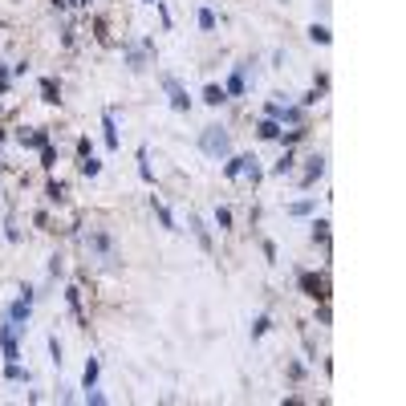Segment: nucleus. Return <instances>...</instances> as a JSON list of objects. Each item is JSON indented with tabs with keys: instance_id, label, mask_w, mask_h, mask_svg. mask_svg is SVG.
Masks as SVG:
<instances>
[{
	"instance_id": "nucleus-1",
	"label": "nucleus",
	"mask_w": 406,
	"mask_h": 406,
	"mask_svg": "<svg viewBox=\"0 0 406 406\" xmlns=\"http://www.w3.org/2000/svg\"><path fill=\"white\" fill-rule=\"evenodd\" d=\"M199 146H203V154H211V159H224V154L232 150V138H228L224 126H207L199 134Z\"/></svg>"
},
{
	"instance_id": "nucleus-2",
	"label": "nucleus",
	"mask_w": 406,
	"mask_h": 406,
	"mask_svg": "<svg viewBox=\"0 0 406 406\" xmlns=\"http://www.w3.org/2000/svg\"><path fill=\"white\" fill-rule=\"evenodd\" d=\"M163 85H167V93H171V106H175V110H187V106H191V98L183 93V85H179V81H175L171 73L163 77Z\"/></svg>"
},
{
	"instance_id": "nucleus-3",
	"label": "nucleus",
	"mask_w": 406,
	"mask_h": 406,
	"mask_svg": "<svg viewBox=\"0 0 406 406\" xmlns=\"http://www.w3.org/2000/svg\"><path fill=\"white\" fill-rule=\"evenodd\" d=\"M301 289H305L309 297H329V293H325V280L313 276V272H301Z\"/></svg>"
},
{
	"instance_id": "nucleus-4",
	"label": "nucleus",
	"mask_w": 406,
	"mask_h": 406,
	"mask_svg": "<svg viewBox=\"0 0 406 406\" xmlns=\"http://www.w3.org/2000/svg\"><path fill=\"white\" fill-rule=\"evenodd\" d=\"M126 57H130V69H146V57H150V45H138V49H130Z\"/></svg>"
},
{
	"instance_id": "nucleus-5",
	"label": "nucleus",
	"mask_w": 406,
	"mask_h": 406,
	"mask_svg": "<svg viewBox=\"0 0 406 406\" xmlns=\"http://www.w3.org/2000/svg\"><path fill=\"white\" fill-rule=\"evenodd\" d=\"M203 102H207V106H224V102H228V93H224L220 85H207V89H203Z\"/></svg>"
},
{
	"instance_id": "nucleus-6",
	"label": "nucleus",
	"mask_w": 406,
	"mask_h": 406,
	"mask_svg": "<svg viewBox=\"0 0 406 406\" xmlns=\"http://www.w3.org/2000/svg\"><path fill=\"white\" fill-rule=\"evenodd\" d=\"M8 321H16V325H24V321H28V301H16V305L8 309Z\"/></svg>"
},
{
	"instance_id": "nucleus-7",
	"label": "nucleus",
	"mask_w": 406,
	"mask_h": 406,
	"mask_svg": "<svg viewBox=\"0 0 406 406\" xmlns=\"http://www.w3.org/2000/svg\"><path fill=\"white\" fill-rule=\"evenodd\" d=\"M20 142H24V146H45V142H49V134H45V130H28V134L20 130Z\"/></svg>"
},
{
	"instance_id": "nucleus-8",
	"label": "nucleus",
	"mask_w": 406,
	"mask_h": 406,
	"mask_svg": "<svg viewBox=\"0 0 406 406\" xmlns=\"http://www.w3.org/2000/svg\"><path fill=\"white\" fill-rule=\"evenodd\" d=\"M106 146H118V130H114V114H106Z\"/></svg>"
},
{
	"instance_id": "nucleus-9",
	"label": "nucleus",
	"mask_w": 406,
	"mask_h": 406,
	"mask_svg": "<svg viewBox=\"0 0 406 406\" xmlns=\"http://www.w3.org/2000/svg\"><path fill=\"white\" fill-rule=\"evenodd\" d=\"M85 386H93V382H98V358H89L85 362V378H81Z\"/></svg>"
},
{
	"instance_id": "nucleus-10",
	"label": "nucleus",
	"mask_w": 406,
	"mask_h": 406,
	"mask_svg": "<svg viewBox=\"0 0 406 406\" xmlns=\"http://www.w3.org/2000/svg\"><path fill=\"white\" fill-rule=\"evenodd\" d=\"M8 378H12V382H28V378H33V374H28V370H20L16 362H8Z\"/></svg>"
},
{
	"instance_id": "nucleus-11",
	"label": "nucleus",
	"mask_w": 406,
	"mask_h": 406,
	"mask_svg": "<svg viewBox=\"0 0 406 406\" xmlns=\"http://www.w3.org/2000/svg\"><path fill=\"white\" fill-rule=\"evenodd\" d=\"M98 171H102V163L93 159V154H85V159H81V175H98Z\"/></svg>"
},
{
	"instance_id": "nucleus-12",
	"label": "nucleus",
	"mask_w": 406,
	"mask_h": 406,
	"mask_svg": "<svg viewBox=\"0 0 406 406\" xmlns=\"http://www.w3.org/2000/svg\"><path fill=\"white\" fill-rule=\"evenodd\" d=\"M41 98L45 102H57V81H49V77L41 81Z\"/></svg>"
},
{
	"instance_id": "nucleus-13",
	"label": "nucleus",
	"mask_w": 406,
	"mask_h": 406,
	"mask_svg": "<svg viewBox=\"0 0 406 406\" xmlns=\"http://www.w3.org/2000/svg\"><path fill=\"white\" fill-rule=\"evenodd\" d=\"M191 228H195V236H199V244L207 248L211 240H207V228H203V220H199V215H191Z\"/></svg>"
},
{
	"instance_id": "nucleus-14",
	"label": "nucleus",
	"mask_w": 406,
	"mask_h": 406,
	"mask_svg": "<svg viewBox=\"0 0 406 406\" xmlns=\"http://www.w3.org/2000/svg\"><path fill=\"white\" fill-rule=\"evenodd\" d=\"M309 37L321 41V45H329V28H325V24H313V28H309Z\"/></svg>"
},
{
	"instance_id": "nucleus-15",
	"label": "nucleus",
	"mask_w": 406,
	"mask_h": 406,
	"mask_svg": "<svg viewBox=\"0 0 406 406\" xmlns=\"http://www.w3.org/2000/svg\"><path fill=\"white\" fill-rule=\"evenodd\" d=\"M154 215H159V220H163V228H171V232H175V220H171V211H167L163 203H154Z\"/></svg>"
},
{
	"instance_id": "nucleus-16",
	"label": "nucleus",
	"mask_w": 406,
	"mask_h": 406,
	"mask_svg": "<svg viewBox=\"0 0 406 406\" xmlns=\"http://www.w3.org/2000/svg\"><path fill=\"white\" fill-rule=\"evenodd\" d=\"M276 130H280V126H276L272 118H268V122H260V138H276Z\"/></svg>"
},
{
	"instance_id": "nucleus-17",
	"label": "nucleus",
	"mask_w": 406,
	"mask_h": 406,
	"mask_svg": "<svg viewBox=\"0 0 406 406\" xmlns=\"http://www.w3.org/2000/svg\"><path fill=\"white\" fill-rule=\"evenodd\" d=\"M41 163H45V167H53V163H57V150H53V146H49V142H45V146H41Z\"/></svg>"
},
{
	"instance_id": "nucleus-18",
	"label": "nucleus",
	"mask_w": 406,
	"mask_h": 406,
	"mask_svg": "<svg viewBox=\"0 0 406 406\" xmlns=\"http://www.w3.org/2000/svg\"><path fill=\"white\" fill-rule=\"evenodd\" d=\"M228 89H232V93H244V69H240V73H232V81H228Z\"/></svg>"
},
{
	"instance_id": "nucleus-19",
	"label": "nucleus",
	"mask_w": 406,
	"mask_h": 406,
	"mask_svg": "<svg viewBox=\"0 0 406 406\" xmlns=\"http://www.w3.org/2000/svg\"><path fill=\"white\" fill-rule=\"evenodd\" d=\"M49 199H53V203L65 199V187H61V183H49Z\"/></svg>"
},
{
	"instance_id": "nucleus-20",
	"label": "nucleus",
	"mask_w": 406,
	"mask_h": 406,
	"mask_svg": "<svg viewBox=\"0 0 406 406\" xmlns=\"http://www.w3.org/2000/svg\"><path fill=\"white\" fill-rule=\"evenodd\" d=\"M215 224L228 228V224H232V211H228V207H220V211H215Z\"/></svg>"
},
{
	"instance_id": "nucleus-21",
	"label": "nucleus",
	"mask_w": 406,
	"mask_h": 406,
	"mask_svg": "<svg viewBox=\"0 0 406 406\" xmlns=\"http://www.w3.org/2000/svg\"><path fill=\"white\" fill-rule=\"evenodd\" d=\"M285 171H293V159H289V154H285V159H280V163L272 167V175H285Z\"/></svg>"
},
{
	"instance_id": "nucleus-22",
	"label": "nucleus",
	"mask_w": 406,
	"mask_h": 406,
	"mask_svg": "<svg viewBox=\"0 0 406 406\" xmlns=\"http://www.w3.org/2000/svg\"><path fill=\"white\" fill-rule=\"evenodd\" d=\"M199 24H203V28H207V33H211V28H215V16H211V12L203 8V12H199Z\"/></svg>"
},
{
	"instance_id": "nucleus-23",
	"label": "nucleus",
	"mask_w": 406,
	"mask_h": 406,
	"mask_svg": "<svg viewBox=\"0 0 406 406\" xmlns=\"http://www.w3.org/2000/svg\"><path fill=\"white\" fill-rule=\"evenodd\" d=\"M49 354H53V362H61V341L57 337H49Z\"/></svg>"
},
{
	"instance_id": "nucleus-24",
	"label": "nucleus",
	"mask_w": 406,
	"mask_h": 406,
	"mask_svg": "<svg viewBox=\"0 0 406 406\" xmlns=\"http://www.w3.org/2000/svg\"><path fill=\"white\" fill-rule=\"evenodd\" d=\"M313 228H317V232H313V236H317V240H329V232H325V228H329V224H325V220H317V224H313Z\"/></svg>"
}]
</instances>
